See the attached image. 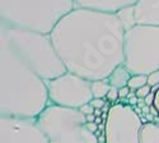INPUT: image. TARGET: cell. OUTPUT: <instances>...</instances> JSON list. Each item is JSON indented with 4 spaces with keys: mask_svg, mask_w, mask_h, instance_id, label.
Returning <instances> with one entry per match:
<instances>
[{
    "mask_svg": "<svg viewBox=\"0 0 159 143\" xmlns=\"http://www.w3.org/2000/svg\"><path fill=\"white\" fill-rule=\"evenodd\" d=\"M68 72L93 82L124 64L125 30L116 13L75 8L50 33Z\"/></svg>",
    "mask_w": 159,
    "mask_h": 143,
    "instance_id": "6da1fadb",
    "label": "cell"
},
{
    "mask_svg": "<svg viewBox=\"0 0 159 143\" xmlns=\"http://www.w3.org/2000/svg\"><path fill=\"white\" fill-rule=\"evenodd\" d=\"M48 105L46 82L0 42V116L37 119Z\"/></svg>",
    "mask_w": 159,
    "mask_h": 143,
    "instance_id": "7a4b0ae2",
    "label": "cell"
},
{
    "mask_svg": "<svg viewBox=\"0 0 159 143\" xmlns=\"http://www.w3.org/2000/svg\"><path fill=\"white\" fill-rule=\"evenodd\" d=\"M0 42L5 44L45 82L68 73L52 45L50 35L30 30L0 27Z\"/></svg>",
    "mask_w": 159,
    "mask_h": 143,
    "instance_id": "3957f363",
    "label": "cell"
},
{
    "mask_svg": "<svg viewBox=\"0 0 159 143\" xmlns=\"http://www.w3.org/2000/svg\"><path fill=\"white\" fill-rule=\"evenodd\" d=\"M75 8L74 0H0V27L50 35Z\"/></svg>",
    "mask_w": 159,
    "mask_h": 143,
    "instance_id": "277c9868",
    "label": "cell"
},
{
    "mask_svg": "<svg viewBox=\"0 0 159 143\" xmlns=\"http://www.w3.org/2000/svg\"><path fill=\"white\" fill-rule=\"evenodd\" d=\"M36 122L50 143H99L98 137L85 128L87 118L80 110L50 103Z\"/></svg>",
    "mask_w": 159,
    "mask_h": 143,
    "instance_id": "5b68a950",
    "label": "cell"
},
{
    "mask_svg": "<svg viewBox=\"0 0 159 143\" xmlns=\"http://www.w3.org/2000/svg\"><path fill=\"white\" fill-rule=\"evenodd\" d=\"M124 65L132 75L159 70V27L135 26L125 32Z\"/></svg>",
    "mask_w": 159,
    "mask_h": 143,
    "instance_id": "8992f818",
    "label": "cell"
},
{
    "mask_svg": "<svg viewBox=\"0 0 159 143\" xmlns=\"http://www.w3.org/2000/svg\"><path fill=\"white\" fill-rule=\"evenodd\" d=\"M46 84L52 105L79 110L94 98L90 88L92 82L70 72L47 81Z\"/></svg>",
    "mask_w": 159,
    "mask_h": 143,
    "instance_id": "52a82bcc",
    "label": "cell"
},
{
    "mask_svg": "<svg viewBox=\"0 0 159 143\" xmlns=\"http://www.w3.org/2000/svg\"><path fill=\"white\" fill-rule=\"evenodd\" d=\"M143 124L132 106L124 102L113 103L106 120V143H140Z\"/></svg>",
    "mask_w": 159,
    "mask_h": 143,
    "instance_id": "ba28073f",
    "label": "cell"
},
{
    "mask_svg": "<svg viewBox=\"0 0 159 143\" xmlns=\"http://www.w3.org/2000/svg\"><path fill=\"white\" fill-rule=\"evenodd\" d=\"M0 143H50L36 119L0 116Z\"/></svg>",
    "mask_w": 159,
    "mask_h": 143,
    "instance_id": "9c48e42d",
    "label": "cell"
},
{
    "mask_svg": "<svg viewBox=\"0 0 159 143\" xmlns=\"http://www.w3.org/2000/svg\"><path fill=\"white\" fill-rule=\"evenodd\" d=\"M134 13L136 26L159 27V0H138Z\"/></svg>",
    "mask_w": 159,
    "mask_h": 143,
    "instance_id": "30bf717a",
    "label": "cell"
},
{
    "mask_svg": "<svg viewBox=\"0 0 159 143\" xmlns=\"http://www.w3.org/2000/svg\"><path fill=\"white\" fill-rule=\"evenodd\" d=\"M138 0H74L76 8L116 13L125 7L134 5Z\"/></svg>",
    "mask_w": 159,
    "mask_h": 143,
    "instance_id": "8fae6325",
    "label": "cell"
},
{
    "mask_svg": "<svg viewBox=\"0 0 159 143\" xmlns=\"http://www.w3.org/2000/svg\"><path fill=\"white\" fill-rule=\"evenodd\" d=\"M131 73L129 72V69L124 65V64H121V65H118L113 72L112 74L107 78L108 79V83L112 86V87H116V88H122V87H126L130 78H131Z\"/></svg>",
    "mask_w": 159,
    "mask_h": 143,
    "instance_id": "7c38bea8",
    "label": "cell"
},
{
    "mask_svg": "<svg viewBox=\"0 0 159 143\" xmlns=\"http://www.w3.org/2000/svg\"><path fill=\"white\" fill-rule=\"evenodd\" d=\"M140 143H159V124L144 123L140 131Z\"/></svg>",
    "mask_w": 159,
    "mask_h": 143,
    "instance_id": "4fadbf2b",
    "label": "cell"
},
{
    "mask_svg": "<svg viewBox=\"0 0 159 143\" xmlns=\"http://www.w3.org/2000/svg\"><path fill=\"white\" fill-rule=\"evenodd\" d=\"M116 16L117 18L120 19L122 27L126 31L134 28L136 26V22H135V13H134V5H130V7H125L120 10L116 12Z\"/></svg>",
    "mask_w": 159,
    "mask_h": 143,
    "instance_id": "5bb4252c",
    "label": "cell"
},
{
    "mask_svg": "<svg viewBox=\"0 0 159 143\" xmlns=\"http://www.w3.org/2000/svg\"><path fill=\"white\" fill-rule=\"evenodd\" d=\"M111 84L108 83V79H99V81H93L90 84L92 93H93L94 98H106L111 89Z\"/></svg>",
    "mask_w": 159,
    "mask_h": 143,
    "instance_id": "9a60e30c",
    "label": "cell"
},
{
    "mask_svg": "<svg viewBox=\"0 0 159 143\" xmlns=\"http://www.w3.org/2000/svg\"><path fill=\"white\" fill-rule=\"evenodd\" d=\"M145 84H148V75H131L130 81L127 83V87L130 89H139L144 87Z\"/></svg>",
    "mask_w": 159,
    "mask_h": 143,
    "instance_id": "2e32d148",
    "label": "cell"
},
{
    "mask_svg": "<svg viewBox=\"0 0 159 143\" xmlns=\"http://www.w3.org/2000/svg\"><path fill=\"white\" fill-rule=\"evenodd\" d=\"M148 86H150L152 88L159 86V70L153 72L148 75Z\"/></svg>",
    "mask_w": 159,
    "mask_h": 143,
    "instance_id": "e0dca14e",
    "label": "cell"
},
{
    "mask_svg": "<svg viewBox=\"0 0 159 143\" xmlns=\"http://www.w3.org/2000/svg\"><path fill=\"white\" fill-rule=\"evenodd\" d=\"M149 93H152V87L148 86V84H145L144 87L136 89V96H138V98H145Z\"/></svg>",
    "mask_w": 159,
    "mask_h": 143,
    "instance_id": "ac0fdd59",
    "label": "cell"
},
{
    "mask_svg": "<svg viewBox=\"0 0 159 143\" xmlns=\"http://www.w3.org/2000/svg\"><path fill=\"white\" fill-rule=\"evenodd\" d=\"M118 98H120V97H118V88L111 87V89H110L107 97H106V100H107L108 102H116Z\"/></svg>",
    "mask_w": 159,
    "mask_h": 143,
    "instance_id": "d6986e66",
    "label": "cell"
},
{
    "mask_svg": "<svg viewBox=\"0 0 159 143\" xmlns=\"http://www.w3.org/2000/svg\"><path fill=\"white\" fill-rule=\"evenodd\" d=\"M89 103H90V105L93 106L94 109H103L104 105H106V100H104V98H93Z\"/></svg>",
    "mask_w": 159,
    "mask_h": 143,
    "instance_id": "ffe728a7",
    "label": "cell"
},
{
    "mask_svg": "<svg viewBox=\"0 0 159 143\" xmlns=\"http://www.w3.org/2000/svg\"><path fill=\"white\" fill-rule=\"evenodd\" d=\"M79 110H80V112H82V114H84V115L87 116V115H90V114H94V110H96V109H94L93 106H92L90 103H85V105H84V106H82Z\"/></svg>",
    "mask_w": 159,
    "mask_h": 143,
    "instance_id": "44dd1931",
    "label": "cell"
},
{
    "mask_svg": "<svg viewBox=\"0 0 159 143\" xmlns=\"http://www.w3.org/2000/svg\"><path fill=\"white\" fill-rule=\"evenodd\" d=\"M131 92V89L126 86V87H122V88H120L118 89V97H120L121 100L122 98H127V96H129V93Z\"/></svg>",
    "mask_w": 159,
    "mask_h": 143,
    "instance_id": "7402d4cb",
    "label": "cell"
},
{
    "mask_svg": "<svg viewBox=\"0 0 159 143\" xmlns=\"http://www.w3.org/2000/svg\"><path fill=\"white\" fill-rule=\"evenodd\" d=\"M144 100H145V103H147L148 106H153L154 105V101H155V93H153V92L149 93Z\"/></svg>",
    "mask_w": 159,
    "mask_h": 143,
    "instance_id": "603a6c76",
    "label": "cell"
},
{
    "mask_svg": "<svg viewBox=\"0 0 159 143\" xmlns=\"http://www.w3.org/2000/svg\"><path fill=\"white\" fill-rule=\"evenodd\" d=\"M98 126H99V125H98V124H96L94 122H93V123H87V124H85V128L88 129L89 132L94 133V134H96V132L98 131Z\"/></svg>",
    "mask_w": 159,
    "mask_h": 143,
    "instance_id": "cb8c5ba5",
    "label": "cell"
},
{
    "mask_svg": "<svg viewBox=\"0 0 159 143\" xmlns=\"http://www.w3.org/2000/svg\"><path fill=\"white\" fill-rule=\"evenodd\" d=\"M138 102H139V98H138V96L130 97V98H127V101H126V103H127V105H130V106H132V107H135V106L138 105Z\"/></svg>",
    "mask_w": 159,
    "mask_h": 143,
    "instance_id": "d4e9b609",
    "label": "cell"
},
{
    "mask_svg": "<svg viewBox=\"0 0 159 143\" xmlns=\"http://www.w3.org/2000/svg\"><path fill=\"white\" fill-rule=\"evenodd\" d=\"M154 106H155V109L159 111V89L155 92V101H154Z\"/></svg>",
    "mask_w": 159,
    "mask_h": 143,
    "instance_id": "484cf974",
    "label": "cell"
},
{
    "mask_svg": "<svg viewBox=\"0 0 159 143\" xmlns=\"http://www.w3.org/2000/svg\"><path fill=\"white\" fill-rule=\"evenodd\" d=\"M85 118H87V123H93V122H96L97 116H96L94 114H90V115H87Z\"/></svg>",
    "mask_w": 159,
    "mask_h": 143,
    "instance_id": "4316f807",
    "label": "cell"
},
{
    "mask_svg": "<svg viewBox=\"0 0 159 143\" xmlns=\"http://www.w3.org/2000/svg\"><path fill=\"white\" fill-rule=\"evenodd\" d=\"M150 114L153 115V116H158L159 115V111L155 109V106L153 105V106H150Z\"/></svg>",
    "mask_w": 159,
    "mask_h": 143,
    "instance_id": "83f0119b",
    "label": "cell"
},
{
    "mask_svg": "<svg viewBox=\"0 0 159 143\" xmlns=\"http://www.w3.org/2000/svg\"><path fill=\"white\" fill-rule=\"evenodd\" d=\"M138 106H139L140 109H143V107H145V106H147V103H145V100H144V98H139Z\"/></svg>",
    "mask_w": 159,
    "mask_h": 143,
    "instance_id": "f1b7e54d",
    "label": "cell"
},
{
    "mask_svg": "<svg viewBox=\"0 0 159 143\" xmlns=\"http://www.w3.org/2000/svg\"><path fill=\"white\" fill-rule=\"evenodd\" d=\"M143 114L145 115V116H147L148 114H150V106H145V107H143Z\"/></svg>",
    "mask_w": 159,
    "mask_h": 143,
    "instance_id": "f546056e",
    "label": "cell"
},
{
    "mask_svg": "<svg viewBox=\"0 0 159 143\" xmlns=\"http://www.w3.org/2000/svg\"><path fill=\"white\" fill-rule=\"evenodd\" d=\"M102 114H103L102 109H96V110H94V115H96V116H102Z\"/></svg>",
    "mask_w": 159,
    "mask_h": 143,
    "instance_id": "4dcf8cb0",
    "label": "cell"
}]
</instances>
